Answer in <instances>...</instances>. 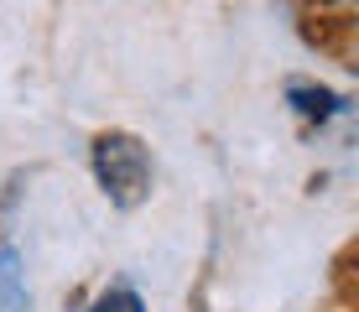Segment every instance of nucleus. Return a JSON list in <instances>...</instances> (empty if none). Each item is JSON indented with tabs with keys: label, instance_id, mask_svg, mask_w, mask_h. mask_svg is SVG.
Returning a JSON list of instances; mask_svg holds the SVG:
<instances>
[{
	"label": "nucleus",
	"instance_id": "1",
	"mask_svg": "<svg viewBox=\"0 0 359 312\" xmlns=\"http://www.w3.org/2000/svg\"><path fill=\"white\" fill-rule=\"evenodd\" d=\"M94 177L115 208H135L151 193V151L130 130H104L94 141Z\"/></svg>",
	"mask_w": 359,
	"mask_h": 312
},
{
	"label": "nucleus",
	"instance_id": "2",
	"mask_svg": "<svg viewBox=\"0 0 359 312\" xmlns=\"http://www.w3.org/2000/svg\"><path fill=\"white\" fill-rule=\"evenodd\" d=\"M287 99H292V109L302 120H333L344 109V99L333 94V89H323V83H302V79L287 83Z\"/></svg>",
	"mask_w": 359,
	"mask_h": 312
},
{
	"label": "nucleus",
	"instance_id": "3",
	"mask_svg": "<svg viewBox=\"0 0 359 312\" xmlns=\"http://www.w3.org/2000/svg\"><path fill=\"white\" fill-rule=\"evenodd\" d=\"M0 312H27V271L11 245H0Z\"/></svg>",
	"mask_w": 359,
	"mask_h": 312
},
{
	"label": "nucleus",
	"instance_id": "4",
	"mask_svg": "<svg viewBox=\"0 0 359 312\" xmlns=\"http://www.w3.org/2000/svg\"><path fill=\"white\" fill-rule=\"evenodd\" d=\"M89 312H146V302H141V292H130V286H109Z\"/></svg>",
	"mask_w": 359,
	"mask_h": 312
}]
</instances>
